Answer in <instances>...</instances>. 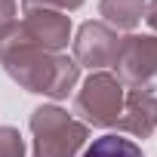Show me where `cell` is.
I'll return each mask as SVG.
<instances>
[{
  "label": "cell",
  "instance_id": "5",
  "mask_svg": "<svg viewBox=\"0 0 157 157\" xmlns=\"http://www.w3.org/2000/svg\"><path fill=\"white\" fill-rule=\"evenodd\" d=\"M120 34L105 22H83L74 34V62L90 71H105L120 52Z\"/></svg>",
  "mask_w": 157,
  "mask_h": 157
},
{
  "label": "cell",
  "instance_id": "8",
  "mask_svg": "<svg viewBox=\"0 0 157 157\" xmlns=\"http://www.w3.org/2000/svg\"><path fill=\"white\" fill-rule=\"evenodd\" d=\"M148 0H99V16L114 31H132L145 19Z\"/></svg>",
  "mask_w": 157,
  "mask_h": 157
},
{
  "label": "cell",
  "instance_id": "12",
  "mask_svg": "<svg viewBox=\"0 0 157 157\" xmlns=\"http://www.w3.org/2000/svg\"><path fill=\"white\" fill-rule=\"evenodd\" d=\"M16 22H19V16H16V0H0V37H3Z\"/></svg>",
  "mask_w": 157,
  "mask_h": 157
},
{
  "label": "cell",
  "instance_id": "11",
  "mask_svg": "<svg viewBox=\"0 0 157 157\" xmlns=\"http://www.w3.org/2000/svg\"><path fill=\"white\" fill-rule=\"evenodd\" d=\"M86 0H22V10H59V13H77Z\"/></svg>",
  "mask_w": 157,
  "mask_h": 157
},
{
  "label": "cell",
  "instance_id": "7",
  "mask_svg": "<svg viewBox=\"0 0 157 157\" xmlns=\"http://www.w3.org/2000/svg\"><path fill=\"white\" fill-rule=\"evenodd\" d=\"M117 129L132 139H148L157 129V96L151 90H129L123 99Z\"/></svg>",
  "mask_w": 157,
  "mask_h": 157
},
{
  "label": "cell",
  "instance_id": "1",
  "mask_svg": "<svg viewBox=\"0 0 157 157\" xmlns=\"http://www.w3.org/2000/svg\"><path fill=\"white\" fill-rule=\"evenodd\" d=\"M0 65L13 80L34 96H46V99H68V93L80 80V65L74 59H68L65 52H46L40 46H34L19 22L0 37Z\"/></svg>",
  "mask_w": 157,
  "mask_h": 157
},
{
  "label": "cell",
  "instance_id": "3",
  "mask_svg": "<svg viewBox=\"0 0 157 157\" xmlns=\"http://www.w3.org/2000/svg\"><path fill=\"white\" fill-rule=\"evenodd\" d=\"M126 90L108 71H90V77L80 83L74 96V114H80L86 126H117L120 111H123Z\"/></svg>",
  "mask_w": 157,
  "mask_h": 157
},
{
  "label": "cell",
  "instance_id": "13",
  "mask_svg": "<svg viewBox=\"0 0 157 157\" xmlns=\"http://www.w3.org/2000/svg\"><path fill=\"white\" fill-rule=\"evenodd\" d=\"M145 22H148V28L157 34V0H148V3H145Z\"/></svg>",
  "mask_w": 157,
  "mask_h": 157
},
{
  "label": "cell",
  "instance_id": "4",
  "mask_svg": "<svg viewBox=\"0 0 157 157\" xmlns=\"http://www.w3.org/2000/svg\"><path fill=\"white\" fill-rule=\"evenodd\" d=\"M114 77L129 90H151L157 80V34H126L114 59Z\"/></svg>",
  "mask_w": 157,
  "mask_h": 157
},
{
  "label": "cell",
  "instance_id": "2",
  "mask_svg": "<svg viewBox=\"0 0 157 157\" xmlns=\"http://www.w3.org/2000/svg\"><path fill=\"white\" fill-rule=\"evenodd\" d=\"M28 126L34 136L31 157H77L86 148V139H90V126L83 120L71 117L59 105L34 108Z\"/></svg>",
  "mask_w": 157,
  "mask_h": 157
},
{
  "label": "cell",
  "instance_id": "9",
  "mask_svg": "<svg viewBox=\"0 0 157 157\" xmlns=\"http://www.w3.org/2000/svg\"><path fill=\"white\" fill-rule=\"evenodd\" d=\"M80 157H145V154H142V148H139L132 139L117 136V132H105V136L93 139V142L83 148Z\"/></svg>",
  "mask_w": 157,
  "mask_h": 157
},
{
  "label": "cell",
  "instance_id": "10",
  "mask_svg": "<svg viewBox=\"0 0 157 157\" xmlns=\"http://www.w3.org/2000/svg\"><path fill=\"white\" fill-rule=\"evenodd\" d=\"M0 157H25V139L16 126H0Z\"/></svg>",
  "mask_w": 157,
  "mask_h": 157
},
{
  "label": "cell",
  "instance_id": "6",
  "mask_svg": "<svg viewBox=\"0 0 157 157\" xmlns=\"http://www.w3.org/2000/svg\"><path fill=\"white\" fill-rule=\"evenodd\" d=\"M19 28L34 46H40L46 52H62L74 34L71 16L59 13V10H25Z\"/></svg>",
  "mask_w": 157,
  "mask_h": 157
}]
</instances>
